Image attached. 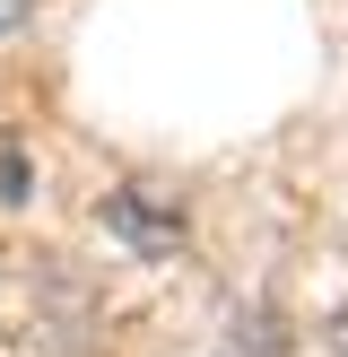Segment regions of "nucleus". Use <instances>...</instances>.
<instances>
[{
	"label": "nucleus",
	"mask_w": 348,
	"mask_h": 357,
	"mask_svg": "<svg viewBox=\"0 0 348 357\" xmlns=\"http://www.w3.org/2000/svg\"><path fill=\"white\" fill-rule=\"evenodd\" d=\"M226 357H278V331H270V323H253V331H244V340L226 349Z\"/></svg>",
	"instance_id": "1"
},
{
	"label": "nucleus",
	"mask_w": 348,
	"mask_h": 357,
	"mask_svg": "<svg viewBox=\"0 0 348 357\" xmlns=\"http://www.w3.org/2000/svg\"><path fill=\"white\" fill-rule=\"evenodd\" d=\"M26 17H35V0H0V35H17Z\"/></svg>",
	"instance_id": "2"
}]
</instances>
